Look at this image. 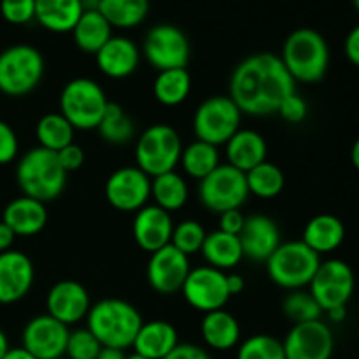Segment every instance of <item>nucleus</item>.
Instances as JSON below:
<instances>
[{"label": "nucleus", "instance_id": "1", "mask_svg": "<svg viewBox=\"0 0 359 359\" xmlns=\"http://www.w3.org/2000/svg\"><path fill=\"white\" fill-rule=\"evenodd\" d=\"M293 77L283 60L273 53H258L235 67L230 79V95L241 112L249 116L276 114L280 102L293 95Z\"/></svg>", "mask_w": 359, "mask_h": 359}, {"label": "nucleus", "instance_id": "2", "mask_svg": "<svg viewBox=\"0 0 359 359\" xmlns=\"http://www.w3.org/2000/svg\"><path fill=\"white\" fill-rule=\"evenodd\" d=\"M88 326L102 347L128 349L142 326V316L132 304L118 298H105L91 305L86 316Z\"/></svg>", "mask_w": 359, "mask_h": 359}, {"label": "nucleus", "instance_id": "3", "mask_svg": "<svg viewBox=\"0 0 359 359\" xmlns=\"http://www.w3.org/2000/svg\"><path fill=\"white\" fill-rule=\"evenodd\" d=\"M279 58L294 83L316 84L328 72V42L318 30L298 28L287 35Z\"/></svg>", "mask_w": 359, "mask_h": 359}, {"label": "nucleus", "instance_id": "4", "mask_svg": "<svg viewBox=\"0 0 359 359\" xmlns=\"http://www.w3.org/2000/svg\"><path fill=\"white\" fill-rule=\"evenodd\" d=\"M67 175L56 153L39 146L27 151L16 167V181L23 195L42 203L62 195L67 186Z\"/></svg>", "mask_w": 359, "mask_h": 359}, {"label": "nucleus", "instance_id": "5", "mask_svg": "<svg viewBox=\"0 0 359 359\" xmlns=\"http://www.w3.org/2000/svg\"><path fill=\"white\" fill-rule=\"evenodd\" d=\"M270 280L284 290L297 291L309 287L312 277L321 265V256L302 241L280 244L266 259Z\"/></svg>", "mask_w": 359, "mask_h": 359}, {"label": "nucleus", "instance_id": "6", "mask_svg": "<svg viewBox=\"0 0 359 359\" xmlns=\"http://www.w3.org/2000/svg\"><path fill=\"white\" fill-rule=\"evenodd\" d=\"M109 100L98 83L88 77H77L65 84L60 95V114L74 130H95L107 109Z\"/></svg>", "mask_w": 359, "mask_h": 359}, {"label": "nucleus", "instance_id": "7", "mask_svg": "<svg viewBox=\"0 0 359 359\" xmlns=\"http://www.w3.org/2000/svg\"><path fill=\"white\" fill-rule=\"evenodd\" d=\"M44 58L34 46L18 44L0 53V91L7 97H25L41 84Z\"/></svg>", "mask_w": 359, "mask_h": 359}, {"label": "nucleus", "instance_id": "8", "mask_svg": "<svg viewBox=\"0 0 359 359\" xmlns=\"http://www.w3.org/2000/svg\"><path fill=\"white\" fill-rule=\"evenodd\" d=\"M181 135L170 125L158 123V125L149 126L137 140V167L149 177L175 170L181 161Z\"/></svg>", "mask_w": 359, "mask_h": 359}, {"label": "nucleus", "instance_id": "9", "mask_svg": "<svg viewBox=\"0 0 359 359\" xmlns=\"http://www.w3.org/2000/svg\"><path fill=\"white\" fill-rule=\"evenodd\" d=\"M241 109L230 97L216 95L207 98L193 116V132L196 140L216 147L223 146L241 130Z\"/></svg>", "mask_w": 359, "mask_h": 359}, {"label": "nucleus", "instance_id": "10", "mask_svg": "<svg viewBox=\"0 0 359 359\" xmlns=\"http://www.w3.org/2000/svg\"><path fill=\"white\" fill-rule=\"evenodd\" d=\"M248 196L245 174L228 163L219 165L216 170L202 179L198 186V198L202 205L216 214L241 209Z\"/></svg>", "mask_w": 359, "mask_h": 359}, {"label": "nucleus", "instance_id": "11", "mask_svg": "<svg viewBox=\"0 0 359 359\" xmlns=\"http://www.w3.org/2000/svg\"><path fill=\"white\" fill-rule=\"evenodd\" d=\"M354 272L344 259H326L321 262L318 272L309 284V291L323 312H328L335 307H347L353 298Z\"/></svg>", "mask_w": 359, "mask_h": 359}, {"label": "nucleus", "instance_id": "12", "mask_svg": "<svg viewBox=\"0 0 359 359\" xmlns=\"http://www.w3.org/2000/svg\"><path fill=\"white\" fill-rule=\"evenodd\" d=\"M147 62L158 70L186 69L191 55L184 32L174 25H156L147 32L142 46Z\"/></svg>", "mask_w": 359, "mask_h": 359}, {"label": "nucleus", "instance_id": "13", "mask_svg": "<svg viewBox=\"0 0 359 359\" xmlns=\"http://www.w3.org/2000/svg\"><path fill=\"white\" fill-rule=\"evenodd\" d=\"M181 291L184 294V300L203 314L219 311L230 300L226 273L209 265L189 270Z\"/></svg>", "mask_w": 359, "mask_h": 359}, {"label": "nucleus", "instance_id": "14", "mask_svg": "<svg viewBox=\"0 0 359 359\" xmlns=\"http://www.w3.org/2000/svg\"><path fill=\"white\" fill-rule=\"evenodd\" d=\"M105 198L121 212H137L151 198V177L139 167H121L109 175Z\"/></svg>", "mask_w": 359, "mask_h": 359}, {"label": "nucleus", "instance_id": "15", "mask_svg": "<svg viewBox=\"0 0 359 359\" xmlns=\"http://www.w3.org/2000/svg\"><path fill=\"white\" fill-rule=\"evenodd\" d=\"M286 359H332L335 339L325 321L298 323L283 342Z\"/></svg>", "mask_w": 359, "mask_h": 359}, {"label": "nucleus", "instance_id": "16", "mask_svg": "<svg viewBox=\"0 0 359 359\" xmlns=\"http://www.w3.org/2000/svg\"><path fill=\"white\" fill-rule=\"evenodd\" d=\"M69 335V326L49 314H42L27 323L21 335V347L37 359H62L65 358Z\"/></svg>", "mask_w": 359, "mask_h": 359}, {"label": "nucleus", "instance_id": "17", "mask_svg": "<svg viewBox=\"0 0 359 359\" xmlns=\"http://www.w3.org/2000/svg\"><path fill=\"white\" fill-rule=\"evenodd\" d=\"M189 270V256L168 244L151 252L147 262V283L156 293L175 294L181 291Z\"/></svg>", "mask_w": 359, "mask_h": 359}, {"label": "nucleus", "instance_id": "18", "mask_svg": "<svg viewBox=\"0 0 359 359\" xmlns=\"http://www.w3.org/2000/svg\"><path fill=\"white\" fill-rule=\"evenodd\" d=\"M34 263L25 252H0V304L11 305L30 293L34 286Z\"/></svg>", "mask_w": 359, "mask_h": 359}, {"label": "nucleus", "instance_id": "19", "mask_svg": "<svg viewBox=\"0 0 359 359\" xmlns=\"http://www.w3.org/2000/svg\"><path fill=\"white\" fill-rule=\"evenodd\" d=\"M46 309L51 318L65 326L76 325L88 316L91 309L86 287L77 280H60L46 297Z\"/></svg>", "mask_w": 359, "mask_h": 359}, {"label": "nucleus", "instance_id": "20", "mask_svg": "<svg viewBox=\"0 0 359 359\" xmlns=\"http://www.w3.org/2000/svg\"><path fill=\"white\" fill-rule=\"evenodd\" d=\"M244 258L252 262H266L273 255L280 242V230L276 221L263 214L245 217L242 231L238 233Z\"/></svg>", "mask_w": 359, "mask_h": 359}, {"label": "nucleus", "instance_id": "21", "mask_svg": "<svg viewBox=\"0 0 359 359\" xmlns=\"http://www.w3.org/2000/svg\"><path fill=\"white\" fill-rule=\"evenodd\" d=\"M174 223L172 216L167 210L160 209L158 205L142 207L137 210L133 217V238L137 245L146 252H154L158 249L170 244Z\"/></svg>", "mask_w": 359, "mask_h": 359}, {"label": "nucleus", "instance_id": "22", "mask_svg": "<svg viewBox=\"0 0 359 359\" xmlns=\"http://www.w3.org/2000/svg\"><path fill=\"white\" fill-rule=\"evenodd\" d=\"M97 65L104 76L111 79H125L132 76L140 63V51L128 37H114L112 35L100 51L95 55Z\"/></svg>", "mask_w": 359, "mask_h": 359}, {"label": "nucleus", "instance_id": "23", "mask_svg": "<svg viewBox=\"0 0 359 359\" xmlns=\"http://www.w3.org/2000/svg\"><path fill=\"white\" fill-rule=\"evenodd\" d=\"M2 221L16 237H34L44 230L48 223V210L42 202L23 195L7 203Z\"/></svg>", "mask_w": 359, "mask_h": 359}, {"label": "nucleus", "instance_id": "24", "mask_svg": "<svg viewBox=\"0 0 359 359\" xmlns=\"http://www.w3.org/2000/svg\"><path fill=\"white\" fill-rule=\"evenodd\" d=\"M179 346V335L174 325L161 319L142 323L133 342L137 354L147 359L167 358Z\"/></svg>", "mask_w": 359, "mask_h": 359}, {"label": "nucleus", "instance_id": "25", "mask_svg": "<svg viewBox=\"0 0 359 359\" xmlns=\"http://www.w3.org/2000/svg\"><path fill=\"white\" fill-rule=\"evenodd\" d=\"M228 165L248 174L259 163L266 161V140L255 130H238L226 144Z\"/></svg>", "mask_w": 359, "mask_h": 359}, {"label": "nucleus", "instance_id": "26", "mask_svg": "<svg viewBox=\"0 0 359 359\" xmlns=\"http://www.w3.org/2000/svg\"><path fill=\"white\" fill-rule=\"evenodd\" d=\"M344 238L346 226L342 221L333 214H319L305 224L302 242L321 256L337 251L342 245Z\"/></svg>", "mask_w": 359, "mask_h": 359}, {"label": "nucleus", "instance_id": "27", "mask_svg": "<svg viewBox=\"0 0 359 359\" xmlns=\"http://www.w3.org/2000/svg\"><path fill=\"white\" fill-rule=\"evenodd\" d=\"M83 13V0H35V20L55 34L72 32Z\"/></svg>", "mask_w": 359, "mask_h": 359}, {"label": "nucleus", "instance_id": "28", "mask_svg": "<svg viewBox=\"0 0 359 359\" xmlns=\"http://www.w3.org/2000/svg\"><path fill=\"white\" fill-rule=\"evenodd\" d=\"M202 339L210 349L230 351L241 340V325L237 318L224 309L207 312L202 319Z\"/></svg>", "mask_w": 359, "mask_h": 359}, {"label": "nucleus", "instance_id": "29", "mask_svg": "<svg viewBox=\"0 0 359 359\" xmlns=\"http://www.w3.org/2000/svg\"><path fill=\"white\" fill-rule=\"evenodd\" d=\"M209 263V266H214L217 270H230L235 269L244 258L242 252L241 241L238 235L224 233V231L216 230L212 233H207L205 242L200 251Z\"/></svg>", "mask_w": 359, "mask_h": 359}, {"label": "nucleus", "instance_id": "30", "mask_svg": "<svg viewBox=\"0 0 359 359\" xmlns=\"http://www.w3.org/2000/svg\"><path fill=\"white\" fill-rule=\"evenodd\" d=\"M72 37L81 51L97 55L102 46L112 37V27L98 13V9H88L84 11L76 27L72 28Z\"/></svg>", "mask_w": 359, "mask_h": 359}, {"label": "nucleus", "instance_id": "31", "mask_svg": "<svg viewBox=\"0 0 359 359\" xmlns=\"http://www.w3.org/2000/svg\"><path fill=\"white\" fill-rule=\"evenodd\" d=\"M188 184L175 170L151 177V196L154 198V205L167 212L182 209L188 202Z\"/></svg>", "mask_w": 359, "mask_h": 359}, {"label": "nucleus", "instance_id": "32", "mask_svg": "<svg viewBox=\"0 0 359 359\" xmlns=\"http://www.w3.org/2000/svg\"><path fill=\"white\" fill-rule=\"evenodd\" d=\"M98 13L116 28H133L149 13V0H98Z\"/></svg>", "mask_w": 359, "mask_h": 359}, {"label": "nucleus", "instance_id": "33", "mask_svg": "<svg viewBox=\"0 0 359 359\" xmlns=\"http://www.w3.org/2000/svg\"><path fill=\"white\" fill-rule=\"evenodd\" d=\"M191 76L186 69H172L158 72L153 84L154 98L165 107H175L189 97Z\"/></svg>", "mask_w": 359, "mask_h": 359}, {"label": "nucleus", "instance_id": "34", "mask_svg": "<svg viewBox=\"0 0 359 359\" xmlns=\"http://www.w3.org/2000/svg\"><path fill=\"white\" fill-rule=\"evenodd\" d=\"M179 163L182 165L186 174L196 181L205 179L210 172H214L221 165L217 147L212 144L202 142V140H195L188 147H182Z\"/></svg>", "mask_w": 359, "mask_h": 359}, {"label": "nucleus", "instance_id": "35", "mask_svg": "<svg viewBox=\"0 0 359 359\" xmlns=\"http://www.w3.org/2000/svg\"><path fill=\"white\" fill-rule=\"evenodd\" d=\"M74 126L63 118L60 112H51L39 119L35 135H37L39 147L58 153L63 147L70 146L74 142Z\"/></svg>", "mask_w": 359, "mask_h": 359}, {"label": "nucleus", "instance_id": "36", "mask_svg": "<svg viewBox=\"0 0 359 359\" xmlns=\"http://www.w3.org/2000/svg\"><path fill=\"white\" fill-rule=\"evenodd\" d=\"M245 181H248L249 195H255L263 200L276 198L284 189L283 170L270 161H263L258 167L249 170L245 174Z\"/></svg>", "mask_w": 359, "mask_h": 359}, {"label": "nucleus", "instance_id": "37", "mask_svg": "<svg viewBox=\"0 0 359 359\" xmlns=\"http://www.w3.org/2000/svg\"><path fill=\"white\" fill-rule=\"evenodd\" d=\"M97 130L105 142L116 144V146L130 142L135 133V126H133L130 116L123 111L121 105L114 104V102H109Z\"/></svg>", "mask_w": 359, "mask_h": 359}, {"label": "nucleus", "instance_id": "38", "mask_svg": "<svg viewBox=\"0 0 359 359\" xmlns=\"http://www.w3.org/2000/svg\"><path fill=\"white\" fill-rule=\"evenodd\" d=\"M283 311L287 319L298 325V323H307V321H318L323 316V309L312 297L311 291L297 290L291 291L283 302Z\"/></svg>", "mask_w": 359, "mask_h": 359}, {"label": "nucleus", "instance_id": "39", "mask_svg": "<svg viewBox=\"0 0 359 359\" xmlns=\"http://www.w3.org/2000/svg\"><path fill=\"white\" fill-rule=\"evenodd\" d=\"M207 231L202 226V223L195 219H186L182 223H179L177 226H174L172 231V241L170 244L175 249L182 252L186 256H191L195 252L202 251V245L205 242Z\"/></svg>", "mask_w": 359, "mask_h": 359}, {"label": "nucleus", "instance_id": "40", "mask_svg": "<svg viewBox=\"0 0 359 359\" xmlns=\"http://www.w3.org/2000/svg\"><path fill=\"white\" fill-rule=\"evenodd\" d=\"M237 359H286L280 340L272 335H252L238 347Z\"/></svg>", "mask_w": 359, "mask_h": 359}, {"label": "nucleus", "instance_id": "41", "mask_svg": "<svg viewBox=\"0 0 359 359\" xmlns=\"http://www.w3.org/2000/svg\"><path fill=\"white\" fill-rule=\"evenodd\" d=\"M102 349V344L95 339L93 333L88 328L74 330L67 342V359H97Z\"/></svg>", "mask_w": 359, "mask_h": 359}, {"label": "nucleus", "instance_id": "42", "mask_svg": "<svg viewBox=\"0 0 359 359\" xmlns=\"http://www.w3.org/2000/svg\"><path fill=\"white\" fill-rule=\"evenodd\" d=\"M0 14L11 25H25L35 20V0H0Z\"/></svg>", "mask_w": 359, "mask_h": 359}, {"label": "nucleus", "instance_id": "43", "mask_svg": "<svg viewBox=\"0 0 359 359\" xmlns=\"http://www.w3.org/2000/svg\"><path fill=\"white\" fill-rule=\"evenodd\" d=\"M277 112H279L280 118H283L284 121L302 123L305 118H307L309 105L307 102H305L304 98L294 91L293 95H290V97H286L283 102H280Z\"/></svg>", "mask_w": 359, "mask_h": 359}, {"label": "nucleus", "instance_id": "44", "mask_svg": "<svg viewBox=\"0 0 359 359\" xmlns=\"http://www.w3.org/2000/svg\"><path fill=\"white\" fill-rule=\"evenodd\" d=\"M20 142H18L16 132L11 128L9 123L0 119V165H7L18 156Z\"/></svg>", "mask_w": 359, "mask_h": 359}, {"label": "nucleus", "instance_id": "45", "mask_svg": "<svg viewBox=\"0 0 359 359\" xmlns=\"http://www.w3.org/2000/svg\"><path fill=\"white\" fill-rule=\"evenodd\" d=\"M56 156H58L60 165H62L63 170H65L67 174H69V172H74V170H79L84 163L83 147H79L77 144H74V142L70 144V146L60 149L58 153H56Z\"/></svg>", "mask_w": 359, "mask_h": 359}, {"label": "nucleus", "instance_id": "46", "mask_svg": "<svg viewBox=\"0 0 359 359\" xmlns=\"http://www.w3.org/2000/svg\"><path fill=\"white\" fill-rule=\"evenodd\" d=\"M244 223L245 216L241 212V209H231L219 214V228L217 230L230 235H238L242 231V228H244Z\"/></svg>", "mask_w": 359, "mask_h": 359}, {"label": "nucleus", "instance_id": "47", "mask_svg": "<svg viewBox=\"0 0 359 359\" xmlns=\"http://www.w3.org/2000/svg\"><path fill=\"white\" fill-rule=\"evenodd\" d=\"M163 359H210V356L203 347L193 346V344H179V346Z\"/></svg>", "mask_w": 359, "mask_h": 359}, {"label": "nucleus", "instance_id": "48", "mask_svg": "<svg viewBox=\"0 0 359 359\" xmlns=\"http://www.w3.org/2000/svg\"><path fill=\"white\" fill-rule=\"evenodd\" d=\"M344 51H346L347 60H349L353 65L359 67V25L347 34Z\"/></svg>", "mask_w": 359, "mask_h": 359}, {"label": "nucleus", "instance_id": "49", "mask_svg": "<svg viewBox=\"0 0 359 359\" xmlns=\"http://www.w3.org/2000/svg\"><path fill=\"white\" fill-rule=\"evenodd\" d=\"M14 238H16L14 231L4 221H0V252L11 251L14 244Z\"/></svg>", "mask_w": 359, "mask_h": 359}, {"label": "nucleus", "instance_id": "50", "mask_svg": "<svg viewBox=\"0 0 359 359\" xmlns=\"http://www.w3.org/2000/svg\"><path fill=\"white\" fill-rule=\"evenodd\" d=\"M226 287L230 297H233V294H241L244 291L245 283L238 273H230V276H226Z\"/></svg>", "mask_w": 359, "mask_h": 359}, {"label": "nucleus", "instance_id": "51", "mask_svg": "<svg viewBox=\"0 0 359 359\" xmlns=\"http://www.w3.org/2000/svg\"><path fill=\"white\" fill-rule=\"evenodd\" d=\"M125 351L114 349V347H102L97 359H125Z\"/></svg>", "mask_w": 359, "mask_h": 359}, {"label": "nucleus", "instance_id": "52", "mask_svg": "<svg viewBox=\"0 0 359 359\" xmlns=\"http://www.w3.org/2000/svg\"><path fill=\"white\" fill-rule=\"evenodd\" d=\"M4 359H37L32 356L27 349L23 347H13V349L7 351V354L4 356Z\"/></svg>", "mask_w": 359, "mask_h": 359}, {"label": "nucleus", "instance_id": "53", "mask_svg": "<svg viewBox=\"0 0 359 359\" xmlns=\"http://www.w3.org/2000/svg\"><path fill=\"white\" fill-rule=\"evenodd\" d=\"M326 314H328V319L332 323H342L347 318V307H335L326 312Z\"/></svg>", "mask_w": 359, "mask_h": 359}, {"label": "nucleus", "instance_id": "54", "mask_svg": "<svg viewBox=\"0 0 359 359\" xmlns=\"http://www.w3.org/2000/svg\"><path fill=\"white\" fill-rule=\"evenodd\" d=\"M351 161H353L354 168L359 170V137L356 139V142L353 144V149H351Z\"/></svg>", "mask_w": 359, "mask_h": 359}, {"label": "nucleus", "instance_id": "55", "mask_svg": "<svg viewBox=\"0 0 359 359\" xmlns=\"http://www.w3.org/2000/svg\"><path fill=\"white\" fill-rule=\"evenodd\" d=\"M9 349H11V347H9V340H7L6 333H4L2 330H0V359H4V356H6L7 351H9Z\"/></svg>", "mask_w": 359, "mask_h": 359}, {"label": "nucleus", "instance_id": "56", "mask_svg": "<svg viewBox=\"0 0 359 359\" xmlns=\"http://www.w3.org/2000/svg\"><path fill=\"white\" fill-rule=\"evenodd\" d=\"M125 359H147V358H144V356H140V354L133 353V354H128V356H126Z\"/></svg>", "mask_w": 359, "mask_h": 359}, {"label": "nucleus", "instance_id": "57", "mask_svg": "<svg viewBox=\"0 0 359 359\" xmlns=\"http://www.w3.org/2000/svg\"><path fill=\"white\" fill-rule=\"evenodd\" d=\"M353 4H354V7H356L358 13H359V0H353Z\"/></svg>", "mask_w": 359, "mask_h": 359}, {"label": "nucleus", "instance_id": "58", "mask_svg": "<svg viewBox=\"0 0 359 359\" xmlns=\"http://www.w3.org/2000/svg\"><path fill=\"white\" fill-rule=\"evenodd\" d=\"M62 359H67V358H62Z\"/></svg>", "mask_w": 359, "mask_h": 359}]
</instances>
